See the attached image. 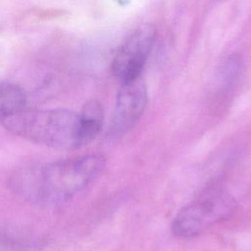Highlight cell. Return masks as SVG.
<instances>
[{
    "label": "cell",
    "instance_id": "cell-2",
    "mask_svg": "<svg viewBox=\"0 0 251 251\" xmlns=\"http://www.w3.org/2000/svg\"><path fill=\"white\" fill-rule=\"evenodd\" d=\"M11 133L58 149L80 147L78 114L65 110H30L25 107L1 121Z\"/></svg>",
    "mask_w": 251,
    "mask_h": 251
},
{
    "label": "cell",
    "instance_id": "cell-7",
    "mask_svg": "<svg viewBox=\"0 0 251 251\" xmlns=\"http://www.w3.org/2000/svg\"><path fill=\"white\" fill-rule=\"evenodd\" d=\"M3 241H4V237H3V234H2V231L0 230V245H2V243H3Z\"/></svg>",
    "mask_w": 251,
    "mask_h": 251
},
{
    "label": "cell",
    "instance_id": "cell-5",
    "mask_svg": "<svg viewBox=\"0 0 251 251\" xmlns=\"http://www.w3.org/2000/svg\"><path fill=\"white\" fill-rule=\"evenodd\" d=\"M147 104L146 86L141 76L122 82L118 92L110 132L121 137L138 122Z\"/></svg>",
    "mask_w": 251,
    "mask_h": 251
},
{
    "label": "cell",
    "instance_id": "cell-4",
    "mask_svg": "<svg viewBox=\"0 0 251 251\" xmlns=\"http://www.w3.org/2000/svg\"><path fill=\"white\" fill-rule=\"evenodd\" d=\"M156 29L152 25H142L122 44L117 52L112 70L122 82L139 77L152 50Z\"/></svg>",
    "mask_w": 251,
    "mask_h": 251
},
{
    "label": "cell",
    "instance_id": "cell-1",
    "mask_svg": "<svg viewBox=\"0 0 251 251\" xmlns=\"http://www.w3.org/2000/svg\"><path fill=\"white\" fill-rule=\"evenodd\" d=\"M106 160L88 154L45 165L24 168L11 177L10 184L23 198L41 204L72 198L88 186L103 172Z\"/></svg>",
    "mask_w": 251,
    "mask_h": 251
},
{
    "label": "cell",
    "instance_id": "cell-6",
    "mask_svg": "<svg viewBox=\"0 0 251 251\" xmlns=\"http://www.w3.org/2000/svg\"><path fill=\"white\" fill-rule=\"evenodd\" d=\"M78 121L80 145L83 146L92 141L102 128L104 112L100 102L95 99L87 101L78 114Z\"/></svg>",
    "mask_w": 251,
    "mask_h": 251
},
{
    "label": "cell",
    "instance_id": "cell-3",
    "mask_svg": "<svg viewBox=\"0 0 251 251\" xmlns=\"http://www.w3.org/2000/svg\"><path fill=\"white\" fill-rule=\"evenodd\" d=\"M236 207L229 192L220 187L209 188L179 210L172 223L173 233L180 238L195 237L229 219Z\"/></svg>",
    "mask_w": 251,
    "mask_h": 251
}]
</instances>
